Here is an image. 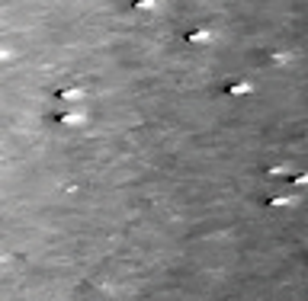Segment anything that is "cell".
Returning a JSON list of instances; mask_svg holds the SVG:
<instances>
[{"label":"cell","mask_w":308,"mask_h":301,"mask_svg":"<svg viewBox=\"0 0 308 301\" xmlns=\"http://www.w3.org/2000/svg\"><path fill=\"white\" fill-rule=\"evenodd\" d=\"M186 42L189 45H209L212 42V32L209 29H189L186 32Z\"/></svg>","instance_id":"1"},{"label":"cell","mask_w":308,"mask_h":301,"mask_svg":"<svg viewBox=\"0 0 308 301\" xmlns=\"http://www.w3.org/2000/svg\"><path fill=\"white\" fill-rule=\"evenodd\" d=\"M225 93H231V97H244V93H254V87H250V80H238V84L225 87Z\"/></svg>","instance_id":"2"},{"label":"cell","mask_w":308,"mask_h":301,"mask_svg":"<svg viewBox=\"0 0 308 301\" xmlns=\"http://www.w3.org/2000/svg\"><path fill=\"white\" fill-rule=\"evenodd\" d=\"M55 97H58V100H80V97H84V90H77V87H61Z\"/></svg>","instance_id":"3"},{"label":"cell","mask_w":308,"mask_h":301,"mask_svg":"<svg viewBox=\"0 0 308 301\" xmlns=\"http://www.w3.org/2000/svg\"><path fill=\"white\" fill-rule=\"evenodd\" d=\"M58 122H61V125H77V122H84V115H80V112H61Z\"/></svg>","instance_id":"4"},{"label":"cell","mask_w":308,"mask_h":301,"mask_svg":"<svg viewBox=\"0 0 308 301\" xmlns=\"http://www.w3.org/2000/svg\"><path fill=\"white\" fill-rule=\"evenodd\" d=\"M292 199L289 196H273V199H266V208H279V205H289Z\"/></svg>","instance_id":"5"},{"label":"cell","mask_w":308,"mask_h":301,"mask_svg":"<svg viewBox=\"0 0 308 301\" xmlns=\"http://www.w3.org/2000/svg\"><path fill=\"white\" fill-rule=\"evenodd\" d=\"M266 58H270L273 64H289V54H286V51H270Z\"/></svg>","instance_id":"6"},{"label":"cell","mask_w":308,"mask_h":301,"mask_svg":"<svg viewBox=\"0 0 308 301\" xmlns=\"http://www.w3.org/2000/svg\"><path fill=\"white\" fill-rule=\"evenodd\" d=\"M135 10H154V0H135Z\"/></svg>","instance_id":"7"},{"label":"cell","mask_w":308,"mask_h":301,"mask_svg":"<svg viewBox=\"0 0 308 301\" xmlns=\"http://www.w3.org/2000/svg\"><path fill=\"white\" fill-rule=\"evenodd\" d=\"M292 183H296V186H308V173H296V176H292Z\"/></svg>","instance_id":"8"}]
</instances>
